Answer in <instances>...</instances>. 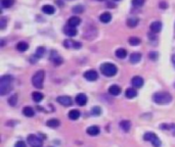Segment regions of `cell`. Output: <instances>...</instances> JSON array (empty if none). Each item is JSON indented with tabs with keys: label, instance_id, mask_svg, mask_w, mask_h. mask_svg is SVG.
Segmentation results:
<instances>
[{
	"label": "cell",
	"instance_id": "1",
	"mask_svg": "<svg viewBox=\"0 0 175 147\" xmlns=\"http://www.w3.org/2000/svg\"><path fill=\"white\" fill-rule=\"evenodd\" d=\"M14 79L11 76H3L0 79V95H5L12 90Z\"/></svg>",
	"mask_w": 175,
	"mask_h": 147
},
{
	"label": "cell",
	"instance_id": "2",
	"mask_svg": "<svg viewBox=\"0 0 175 147\" xmlns=\"http://www.w3.org/2000/svg\"><path fill=\"white\" fill-rule=\"evenodd\" d=\"M153 101L158 104H168L172 101V96L168 92H157L153 95Z\"/></svg>",
	"mask_w": 175,
	"mask_h": 147
},
{
	"label": "cell",
	"instance_id": "3",
	"mask_svg": "<svg viewBox=\"0 0 175 147\" xmlns=\"http://www.w3.org/2000/svg\"><path fill=\"white\" fill-rule=\"evenodd\" d=\"M100 72L105 77H114L118 72V69L115 64L111 63H105L100 66Z\"/></svg>",
	"mask_w": 175,
	"mask_h": 147
},
{
	"label": "cell",
	"instance_id": "4",
	"mask_svg": "<svg viewBox=\"0 0 175 147\" xmlns=\"http://www.w3.org/2000/svg\"><path fill=\"white\" fill-rule=\"evenodd\" d=\"M44 76H45V72L44 71H38L36 72L35 75L32 78V84L35 88L41 89L43 88V81H44Z\"/></svg>",
	"mask_w": 175,
	"mask_h": 147
},
{
	"label": "cell",
	"instance_id": "5",
	"mask_svg": "<svg viewBox=\"0 0 175 147\" xmlns=\"http://www.w3.org/2000/svg\"><path fill=\"white\" fill-rule=\"evenodd\" d=\"M143 139H145V141H150V142H152L154 147H160L162 144L161 140L159 139V137L155 133H152V132L145 133V136H143Z\"/></svg>",
	"mask_w": 175,
	"mask_h": 147
},
{
	"label": "cell",
	"instance_id": "6",
	"mask_svg": "<svg viewBox=\"0 0 175 147\" xmlns=\"http://www.w3.org/2000/svg\"><path fill=\"white\" fill-rule=\"evenodd\" d=\"M27 140H28V143H29V145L31 147H42V145H43L42 139H40L38 136H36V135H33V134H31V135L28 136Z\"/></svg>",
	"mask_w": 175,
	"mask_h": 147
},
{
	"label": "cell",
	"instance_id": "7",
	"mask_svg": "<svg viewBox=\"0 0 175 147\" xmlns=\"http://www.w3.org/2000/svg\"><path fill=\"white\" fill-rule=\"evenodd\" d=\"M64 46H65L66 48H69V49H79V48H81L82 44L80 42H78V41L68 39L64 42Z\"/></svg>",
	"mask_w": 175,
	"mask_h": 147
},
{
	"label": "cell",
	"instance_id": "8",
	"mask_svg": "<svg viewBox=\"0 0 175 147\" xmlns=\"http://www.w3.org/2000/svg\"><path fill=\"white\" fill-rule=\"evenodd\" d=\"M84 78H85L86 80H88V81H90V82L96 81L97 78H98V75H97V73L94 71V69H89V71H87L84 73Z\"/></svg>",
	"mask_w": 175,
	"mask_h": 147
},
{
	"label": "cell",
	"instance_id": "9",
	"mask_svg": "<svg viewBox=\"0 0 175 147\" xmlns=\"http://www.w3.org/2000/svg\"><path fill=\"white\" fill-rule=\"evenodd\" d=\"M56 100H58V102L60 104L64 105V106H70V105H72V103H73L72 98L69 96H60L56 98Z\"/></svg>",
	"mask_w": 175,
	"mask_h": 147
},
{
	"label": "cell",
	"instance_id": "10",
	"mask_svg": "<svg viewBox=\"0 0 175 147\" xmlns=\"http://www.w3.org/2000/svg\"><path fill=\"white\" fill-rule=\"evenodd\" d=\"M64 32H65L66 35L70 36V37H74V36L77 35V30L75 27H72L70 25H67L64 27Z\"/></svg>",
	"mask_w": 175,
	"mask_h": 147
},
{
	"label": "cell",
	"instance_id": "11",
	"mask_svg": "<svg viewBox=\"0 0 175 147\" xmlns=\"http://www.w3.org/2000/svg\"><path fill=\"white\" fill-rule=\"evenodd\" d=\"M131 83H132L134 88H140L143 85V79L139 76H135L131 80Z\"/></svg>",
	"mask_w": 175,
	"mask_h": 147
},
{
	"label": "cell",
	"instance_id": "12",
	"mask_svg": "<svg viewBox=\"0 0 175 147\" xmlns=\"http://www.w3.org/2000/svg\"><path fill=\"white\" fill-rule=\"evenodd\" d=\"M76 102L78 105H80V106H83V105H85L87 103V96L85 94L83 93H80L78 94L76 96Z\"/></svg>",
	"mask_w": 175,
	"mask_h": 147
},
{
	"label": "cell",
	"instance_id": "13",
	"mask_svg": "<svg viewBox=\"0 0 175 147\" xmlns=\"http://www.w3.org/2000/svg\"><path fill=\"white\" fill-rule=\"evenodd\" d=\"M150 29H151L152 32L154 33V34H157V33H159L162 30V23L161 22H154V23H152Z\"/></svg>",
	"mask_w": 175,
	"mask_h": 147
},
{
	"label": "cell",
	"instance_id": "14",
	"mask_svg": "<svg viewBox=\"0 0 175 147\" xmlns=\"http://www.w3.org/2000/svg\"><path fill=\"white\" fill-rule=\"evenodd\" d=\"M86 132L90 136H96V135H98L100 131H99V128L97 127V126H91V127L87 128Z\"/></svg>",
	"mask_w": 175,
	"mask_h": 147
},
{
	"label": "cell",
	"instance_id": "15",
	"mask_svg": "<svg viewBox=\"0 0 175 147\" xmlns=\"http://www.w3.org/2000/svg\"><path fill=\"white\" fill-rule=\"evenodd\" d=\"M99 20L102 23H104V24H107V23H110L111 20H112V14H110V12H104V14H100L99 17Z\"/></svg>",
	"mask_w": 175,
	"mask_h": 147
},
{
	"label": "cell",
	"instance_id": "16",
	"mask_svg": "<svg viewBox=\"0 0 175 147\" xmlns=\"http://www.w3.org/2000/svg\"><path fill=\"white\" fill-rule=\"evenodd\" d=\"M109 92L113 96H117V95H119L121 93V88L118 85H112L109 88Z\"/></svg>",
	"mask_w": 175,
	"mask_h": 147
},
{
	"label": "cell",
	"instance_id": "17",
	"mask_svg": "<svg viewBox=\"0 0 175 147\" xmlns=\"http://www.w3.org/2000/svg\"><path fill=\"white\" fill-rule=\"evenodd\" d=\"M81 23V20L78 17H72L70 20H68V25L72 26V27H78Z\"/></svg>",
	"mask_w": 175,
	"mask_h": 147
},
{
	"label": "cell",
	"instance_id": "18",
	"mask_svg": "<svg viewBox=\"0 0 175 147\" xmlns=\"http://www.w3.org/2000/svg\"><path fill=\"white\" fill-rule=\"evenodd\" d=\"M80 118V112L78 109H72L70 110L69 112V118L70 120H73V121H76Z\"/></svg>",
	"mask_w": 175,
	"mask_h": 147
},
{
	"label": "cell",
	"instance_id": "19",
	"mask_svg": "<svg viewBox=\"0 0 175 147\" xmlns=\"http://www.w3.org/2000/svg\"><path fill=\"white\" fill-rule=\"evenodd\" d=\"M42 11L45 14H53L55 11V8L52 5H43L42 6Z\"/></svg>",
	"mask_w": 175,
	"mask_h": 147
},
{
	"label": "cell",
	"instance_id": "20",
	"mask_svg": "<svg viewBox=\"0 0 175 147\" xmlns=\"http://www.w3.org/2000/svg\"><path fill=\"white\" fill-rule=\"evenodd\" d=\"M23 115H26V117H28V118H32V117H34L35 112H34V110H33L32 107L26 106V107L23 108Z\"/></svg>",
	"mask_w": 175,
	"mask_h": 147
},
{
	"label": "cell",
	"instance_id": "21",
	"mask_svg": "<svg viewBox=\"0 0 175 147\" xmlns=\"http://www.w3.org/2000/svg\"><path fill=\"white\" fill-rule=\"evenodd\" d=\"M51 60H52V63H55V66H60V64L63 63V58H61L60 55H58V54H56L55 52H52Z\"/></svg>",
	"mask_w": 175,
	"mask_h": 147
},
{
	"label": "cell",
	"instance_id": "22",
	"mask_svg": "<svg viewBox=\"0 0 175 147\" xmlns=\"http://www.w3.org/2000/svg\"><path fill=\"white\" fill-rule=\"evenodd\" d=\"M141 60V54L138 52H134L130 55V61L132 63H137Z\"/></svg>",
	"mask_w": 175,
	"mask_h": 147
},
{
	"label": "cell",
	"instance_id": "23",
	"mask_svg": "<svg viewBox=\"0 0 175 147\" xmlns=\"http://www.w3.org/2000/svg\"><path fill=\"white\" fill-rule=\"evenodd\" d=\"M32 98L33 100H34L35 102H40L43 100V98H44V95H43L41 92H33L32 93Z\"/></svg>",
	"mask_w": 175,
	"mask_h": 147
},
{
	"label": "cell",
	"instance_id": "24",
	"mask_svg": "<svg viewBox=\"0 0 175 147\" xmlns=\"http://www.w3.org/2000/svg\"><path fill=\"white\" fill-rule=\"evenodd\" d=\"M28 48H29V45L26 42H19L17 44V49L20 52H24V51H27Z\"/></svg>",
	"mask_w": 175,
	"mask_h": 147
},
{
	"label": "cell",
	"instance_id": "25",
	"mask_svg": "<svg viewBox=\"0 0 175 147\" xmlns=\"http://www.w3.org/2000/svg\"><path fill=\"white\" fill-rule=\"evenodd\" d=\"M120 127L125 131V132H129L130 128H131V123L129 121H122L120 123Z\"/></svg>",
	"mask_w": 175,
	"mask_h": 147
},
{
	"label": "cell",
	"instance_id": "26",
	"mask_svg": "<svg viewBox=\"0 0 175 147\" xmlns=\"http://www.w3.org/2000/svg\"><path fill=\"white\" fill-rule=\"evenodd\" d=\"M125 95L127 98H134L136 97V95H137V92H136V90L133 88H128L126 90Z\"/></svg>",
	"mask_w": 175,
	"mask_h": 147
},
{
	"label": "cell",
	"instance_id": "27",
	"mask_svg": "<svg viewBox=\"0 0 175 147\" xmlns=\"http://www.w3.org/2000/svg\"><path fill=\"white\" fill-rule=\"evenodd\" d=\"M60 124L61 123L58 120H56V118H51V120L47 121V124H46V125L50 128H58V126H60Z\"/></svg>",
	"mask_w": 175,
	"mask_h": 147
},
{
	"label": "cell",
	"instance_id": "28",
	"mask_svg": "<svg viewBox=\"0 0 175 147\" xmlns=\"http://www.w3.org/2000/svg\"><path fill=\"white\" fill-rule=\"evenodd\" d=\"M44 52H45V49H44V47H38L37 48V51H36V53H35V55L34 56H32V57H35V61L36 60H38L41 56L44 54ZM34 61V63H35Z\"/></svg>",
	"mask_w": 175,
	"mask_h": 147
},
{
	"label": "cell",
	"instance_id": "29",
	"mask_svg": "<svg viewBox=\"0 0 175 147\" xmlns=\"http://www.w3.org/2000/svg\"><path fill=\"white\" fill-rule=\"evenodd\" d=\"M126 55H127V51H126V49L124 48H119L117 51H116V56H117L118 58H125Z\"/></svg>",
	"mask_w": 175,
	"mask_h": 147
},
{
	"label": "cell",
	"instance_id": "30",
	"mask_svg": "<svg viewBox=\"0 0 175 147\" xmlns=\"http://www.w3.org/2000/svg\"><path fill=\"white\" fill-rule=\"evenodd\" d=\"M138 24V19L136 17H130V19L127 20V26L129 28H134Z\"/></svg>",
	"mask_w": 175,
	"mask_h": 147
},
{
	"label": "cell",
	"instance_id": "31",
	"mask_svg": "<svg viewBox=\"0 0 175 147\" xmlns=\"http://www.w3.org/2000/svg\"><path fill=\"white\" fill-rule=\"evenodd\" d=\"M129 44L130 45H132V46H137V45H139L140 44V42H141V40L139 39V38H137V37H131L129 38Z\"/></svg>",
	"mask_w": 175,
	"mask_h": 147
},
{
	"label": "cell",
	"instance_id": "32",
	"mask_svg": "<svg viewBox=\"0 0 175 147\" xmlns=\"http://www.w3.org/2000/svg\"><path fill=\"white\" fill-rule=\"evenodd\" d=\"M14 0H1V4L2 6L5 7V8H8V7L12 6L14 5Z\"/></svg>",
	"mask_w": 175,
	"mask_h": 147
},
{
	"label": "cell",
	"instance_id": "33",
	"mask_svg": "<svg viewBox=\"0 0 175 147\" xmlns=\"http://www.w3.org/2000/svg\"><path fill=\"white\" fill-rule=\"evenodd\" d=\"M161 129H165V130H170L171 133L175 135V125H161Z\"/></svg>",
	"mask_w": 175,
	"mask_h": 147
},
{
	"label": "cell",
	"instance_id": "34",
	"mask_svg": "<svg viewBox=\"0 0 175 147\" xmlns=\"http://www.w3.org/2000/svg\"><path fill=\"white\" fill-rule=\"evenodd\" d=\"M17 94L10 96V98L8 99V103L11 105V106H14V105L17 104Z\"/></svg>",
	"mask_w": 175,
	"mask_h": 147
},
{
	"label": "cell",
	"instance_id": "35",
	"mask_svg": "<svg viewBox=\"0 0 175 147\" xmlns=\"http://www.w3.org/2000/svg\"><path fill=\"white\" fill-rule=\"evenodd\" d=\"M83 11H84V7L82 6V5H76L73 8L74 14H82Z\"/></svg>",
	"mask_w": 175,
	"mask_h": 147
},
{
	"label": "cell",
	"instance_id": "36",
	"mask_svg": "<svg viewBox=\"0 0 175 147\" xmlns=\"http://www.w3.org/2000/svg\"><path fill=\"white\" fill-rule=\"evenodd\" d=\"M145 3V0H132V4L134 6H141Z\"/></svg>",
	"mask_w": 175,
	"mask_h": 147
},
{
	"label": "cell",
	"instance_id": "37",
	"mask_svg": "<svg viewBox=\"0 0 175 147\" xmlns=\"http://www.w3.org/2000/svg\"><path fill=\"white\" fill-rule=\"evenodd\" d=\"M92 112H93L94 115H99L100 113H102V109H100L98 106H94L92 108Z\"/></svg>",
	"mask_w": 175,
	"mask_h": 147
},
{
	"label": "cell",
	"instance_id": "38",
	"mask_svg": "<svg viewBox=\"0 0 175 147\" xmlns=\"http://www.w3.org/2000/svg\"><path fill=\"white\" fill-rule=\"evenodd\" d=\"M5 26H6V19L5 17H1V20H0V29L3 30Z\"/></svg>",
	"mask_w": 175,
	"mask_h": 147
},
{
	"label": "cell",
	"instance_id": "39",
	"mask_svg": "<svg viewBox=\"0 0 175 147\" xmlns=\"http://www.w3.org/2000/svg\"><path fill=\"white\" fill-rule=\"evenodd\" d=\"M148 56H150V58L152 60H157V59H158V53L155 52V51H154V52H151L148 54Z\"/></svg>",
	"mask_w": 175,
	"mask_h": 147
},
{
	"label": "cell",
	"instance_id": "40",
	"mask_svg": "<svg viewBox=\"0 0 175 147\" xmlns=\"http://www.w3.org/2000/svg\"><path fill=\"white\" fill-rule=\"evenodd\" d=\"M14 147H27V146H26L25 142H23V141H19V142L15 143Z\"/></svg>",
	"mask_w": 175,
	"mask_h": 147
},
{
	"label": "cell",
	"instance_id": "41",
	"mask_svg": "<svg viewBox=\"0 0 175 147\" xmlns=\"http://www.w3.org/2000/svg\"><path fill=\"white\" fill-rule=\"evenodd\" d=\"M167 6H168V4H167L166 2H164V1L160 2V7H161L162 9H166Z\"/></svg>",
	"mask_w": 175,
	"mask_h": 147
},
{
	"label": "cell",
	"instance_id": "42",
	"mask_svg": "<svg viewBox=\"0 0 175 147\" xmlns=\"http://www.w3.org/2000/svg\"><path fill=\"white\" fill-rule=\"evenodd\" d=\"M171 60H172V63H173L174 66H175V54H174V55H172V58H171Z\"/></svg>",
	"mask_w": 175,
	"mask_h": 147
},
{
	"label": "cell",
	"instance_id": "43",
	"mask_svg": "<svg viewBox=\"0 0 175 147\" xmlns=\"http://www.w3.org/2000/svg\"><path fill=\"white\" fill-rule=\"evenodd\" d=\"M97 1H105V0H97Z\"/></svg>",
	"mask_w": 175,
	"mask_h": 147
},
{
	"label": "cell",
	"instance_id": "44",
	"mask_svg": "<svg viewBox=\"0 0 175 147\" xmlns=\"http://www.w3.org/2000/svg\"><path fill=\"white\" fill-rule=\"evenodd\" d=\"M114 1H120V0H114Z\"/></svg>",
	"mask_w": 175,
	"mask_h": 147
}]
</instances>
